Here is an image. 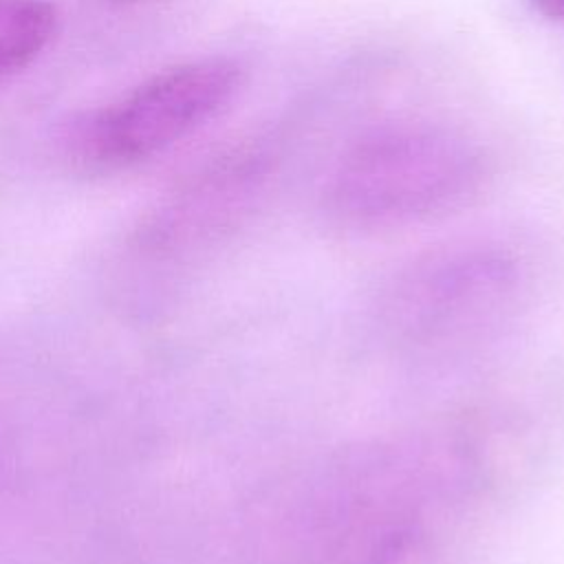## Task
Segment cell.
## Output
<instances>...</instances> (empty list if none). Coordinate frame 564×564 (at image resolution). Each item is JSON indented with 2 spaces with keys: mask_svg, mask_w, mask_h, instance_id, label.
<instances>
[{
  "mask_svg": "<svg viewBox=\"0 0 564 564\" xmlns=\"http://www.w3.org/2000/svg\"><path fill=\"white\" fill-rule=\"evenodd\" d=\"M482 163L452 130L401 123L361 139L337 165L328 205L357 227L412 223L438 214L474 192Z\"/></svg>",
  "mask_w": 564,
  "mask_h": 564,
  "instance_id": "obj_1",
  "label": "cell"
},
{
  "mask_svg": "<svg viewBox=\"0 0 564 564\" xmlns=\"http://www.w3.org/2000/svg\"><path fill=\"white\" fill-rule=\"evenodd\" d=\"M524 291L520 264L496 249H456L403 271L379 297L381 330L399 346L436 350L505 322Z\"/></svg>",
  "mask_w": 564,
  "mask_h": 564,
  "instance_id": "obj_2",
  "label": "cell"
},
{
  "mask_svg": "<svg viewBox=\"0 0 564 564\" xmlns=\"http://www.w3.org/2000/svg\"><path fill=\"white\" fill-rule=\"evenodd\" d=\"M57 11L48 0H0V77L26 68L53 40Z\"/></svg>",
  "mask_w": 564,
  "mask_h": 564,
  "instance_id": "obj_4",
  "label": "cell"
},
{
  "mask_svg": "<svg viewBox=\"0 0 564 564\" xmlns=\"http://www.w3.org/2000/svg\"><path fill=\"white\" fill-rule=\"evenodd\" d=\"M533 2H535V7H538L544 15L564 22V0H533Z\"/></svg>",
  "mask_w": 564,
  "mask_h": 564,
  "instance_id": "obj_5",
  "label": "cell"
},
{
  "mask_svg": "<svg viewBox=\"0 0 564 564\" xmlns=\"http://www.w3.org/2000/svg\"><path fill=\"white\" fill-rule=\"evenodd\" d=\"M240 66L203 57L165 68L117 104L75 126L73 150L93 165H130L150 159L214 119L238 93Z\"/></svg>",
  "mask_w": 564,
  "mask_h": 564,
  "instance_id": "obj_3",
  "label": "cell"
}]
</instances>
